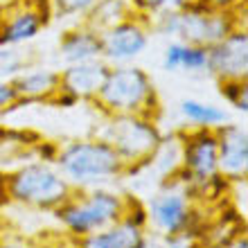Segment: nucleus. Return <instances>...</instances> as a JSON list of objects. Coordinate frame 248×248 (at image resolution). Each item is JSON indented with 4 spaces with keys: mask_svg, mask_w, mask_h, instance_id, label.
Returning <instances> with one entry per match:
<instances>
[{
    "mask_svg": "<svg viewBox=\"0 0 248 248\" xmlns=\"http://www.w3.org/2000/svg\"><path fill=\"white\" fill-rule=\"evenodd\" d=\"M208 72L217 81L248 79V32L239 27L208 47Z\"/></svg>",
    "mask_w": 248,
    "mask_h": 248,
    "instance_id": "11",
    "label": "nucleus"
},
{
    "mask_svg": "<svg viewBox=\"0 0 248 248\" xmlns=\"http://www.w3.org/2000/svg\"><path fill=\"white\" fill-rule=\"evenodd\" d=\"M54 167L70 183L72 189L104 187L126 176L122 158L102 138H81L65 142Z\"/></svg>",
    "mask_w": 248,
    "mask_h": 248,
    "instance_id": "1",
    "label": "nucleus"
},
{
    "mask_svg": "<svg viewBox=\"0 0 248 248\" xmlns=\"http://www.w3.org/2000/svg\"><path fill=\"white\" fill-rule=\"evenodd\" d=\"M219 93L239 113H248V79H226L219 81Z\"/></svg>",
    "mask_w": 248,
    "mask_h": 248,
    "instance_id": "21",
    "label": "nucleus"
},
{
    "mask_svg": "<svg viewBox=\"0 0 248 248\" xmlns=\"http://www.w3.org/2000/svg\"><path fill=\"white\" fill-rule=\"evenodd\" d=\"M52 18L47 0H18V5L7 12L5 25L0 32V47H16L30 43Z\"/></svg>",
    "mask_w": 248,
    "mask_h": 248,
    "instance_id": "10",
    "label": "nucleus"
},
{
    "mask_svg": "<svg viewBox=\"0 0 248 248\" xmlns=\"http://www.w3.org/2000/svg\"><path fill=\"white\" fill-rule=\"evenodd\" d=\"M163 68L167 72H208V47L174 41L165 47Z\"/></svg>",
    "mask_w": 248,
    "mask_h": 248,
    "instance_id": "17",
    "label": "nucleus"
},
{
    "mask_svg": "<svg viewBox=\"0 0 248 248\" xmlns=\"http://www.w3.org/2000/svg\"><path fill=\"white\" fill-rule=\"evenodd\" d=\"M12 84L16 88L20 102L32 104V102H47L59 91V70L52 68H23L12 77Z\"/></svg>",
    "mask_w": 248,
    "mask_h": 248,
    "instance_id": "16",
    "label": "nucleus"
},
{
    "mask_svg": "<svg viewBox=\"0 0 248 248\" xmlns=\"http://www.w3.org/2000/svg\"><path fill=\"white\" fill-rule=\"evenodd\" d=\"M32 244L34 248H75V239L68 237L65 232H47Z\"/></svg>",
    "mask_w": 248,
    "mask_h": 248,
    "instance_id": "27",
    "label": "nucleus"
},
{
    "mask_svg": "<svg viewBox=\"0 0 248 248\" xmlns=\"http://www.w3.org/2000/svg\"><path fill=\"white\" fill-rule=\"evenodd\" d=\"M59 57L65 65L102 59V39L88 25L70 27L59 39Z\"/></svg>",
    "mask_w": 248,
    "mask_h": 248,
    "instance_id": "15",
    "label": "nucleus"
},
{
    "mask_svg": "<svg viewBox=\"0 0 248 248\" xmlns=\"http://www.w3.org/2000/svg\"><path fill=\"white\" fill-rule=\"evenodd\" d=\"M181 115L192 129H219L226 122H230L226 108L210 104V102H201V99H183Z\"/></svg>",
    "mask_w": 248,
    "mask_h": 248,
    "instance_id": "20",
    "label": "nucleus"
},
{
    "mask_svg": "<svg viewBox=\"0 0 248 248\" xmlns=\"http://www.w3.org/2000/svg\"><path fill=\"white\" fill-rule=\"evenodd\" d=\"M106 72L108 63L102 59L65 65L63 70H59V88L75 95L79 102H95Z\"/></svg>",
    "mask_w": 248,
    "mask_h": 248,
    "instance_id": "13",
    "label": "nucleus"
},
{
    "mask_svg": "<svg viewBox=\"0 0 248 248\" xmlns=\"http://www.w3.org/2000/svg\"><path fill=\"white\" fill-rule=\"evenodd\" d=\"M97 0H47L54 18H84Z\"/></svg>",
    "mask_w": 248,
    "mask_h": 248,
    "instance_id": "22",
    "label": "nucleus"
},
{
    "mask_svg": "<svg viewBox=\"0 0 248 248\" xmlns=\"http://www.w3.org/2000/svg\"><path fill=\"white\" fill-rule=\"evenodd\" d=\"M131 16H136V9H133L131 0H97L91 7V12L84 16V25L102 34L106 30H111L113 25L131 18Z\"/></svg>",
    "mask_w": 248,
    "mask_h": 248,
    "instance_id": "19",
    "label": "nucleus"
},
{
    "mask_svg": "<svg viewBox=\"0 0 248 248\" xmlns=\"http://www.w3.org/2000/svg\"><path fill=\"white\" fill-rule=\"evenodd\" d=\"M201 2L217 12H239V7L246 5V0H201Z\"/></svg>",
    "mask_w": 248,
    "mask_h": 248,
    "instance_id": "28",
    "label": "nucleus"
},
{
    "mask_svg": "<svg viewBox=\"0 0 248 248\" xmlns=\"http://www.w3.org/2000/svg\"><path fill=\"white\" fill-rule=\"evenodd\" d=\"M50 104L59 106V108H75V106L79 104V99L75 97V95H70L68 91H63V88H59V91L54 93V97L50 99Z\"/></svg>",
    "mask_w": 248,
    "mask_h": 248,
    "instance_id": "29",
    "label": "nucleus"
},
{
    "mask_svg": "<svg viewBox=\"0 0 248 248\" xmlns=\"http://www.w3.org/2000/svg\"><path fill=\"white\" fill-rule=\"evenodd\" d=\"M93 104L111 115H144L158 118L160 113V97L151 75L140 65L124 63L108 65L104 84L99 88Z\"/></svg>",
    "mask_w": 248,
    "mask_h": 248,
    "instance_id": "2",
    "label": "nucleus"
},
{
    "mask_svg": "<svg viewBox=\"0 0 248 248\" xmlns=\"http://www.w3.org/2000/svg\"><path fill=\"white\" fill-rule=\"evenodd\" d=\"M219 147V174L230 183H244L248 176V131L244 124L226 122L215 129Z\"/></svg>",
    "mask_w": 248,
    "mask_h": 248,
    "instance_id": "12",
    "label": "nucleus"
},
{
    "mask_svg": "<svg viewBox=\"0 0 248 248\" xmlns=\"http://www.w3.org/2000/svg\"><path fill=\"white\" fill-rule=\"evenodd\" d=\"M133 9L138 16H144L147 20H151L154 16L163 12H174V9H183L189 0H131Z\"/></svg>",
    "mask_w": 248,
    "mask_h": 248,
    "instance_id": "23",
    "label": "nucleus"
},
{
    "mask_svg": "<svg viewBox=\"0 0 248 248\" xmlns=\"http://www.w3.org/2000/svg\"><path fill=\"white\" fill-rule=\"evenodd\" d=\"M147 217L151 226L163 237H167V242L199 239L205 228L199 210L192 205V199L187 196L183 185L181 187L167 185L163 192H158L147 203Z\"/></svg>",
    "mask_w": 248,
    "mask_h": 248,
    "instance_id": "6",
    "label": "nucleus"
},
{
    "mask_svg": "<svg viewBox=\"0 0 248 248\" xmlns=\"http://www.w3.org/2000/svg\"><path fill=\"white\" fill-rule=\"evenodd\" d=\"M163 248H185V246H183L181 242H170L167 246H163Z\"/></svg>",
    "mask_w": 248,
    "mask_h": 248,
    "instance_id": "34",
    "label": "nucleus"
},
{
    "mask_svg": "<svg viewBox=\"0 0 248 248\" xmlns=\"http://www.w3.org/2000/svg\"><path fill=\"white\" fill-rule=\"evenodd\" d=\"M223 248H248V235L246 232H242V235H237L232 242H228Z\"/></svg>",
    "mask_w": 248,
    "mask_h": 248,
    "instance_id": "31",
    "label": "nucleus"
},
{
    "mask_svg": "<svg viewBox=\"0 0 248 248\" xmlns=\"http://www.w3.org/2000/svg\"><path fill=\"white\" fill-rule=\"evenodd\" d=\"M2 187L9 201L25 208L54 212L72 194L70 183L59 174L54 165L25 163L2 178Z\"/></svg>",
    "mask_w": 248,
    "mask_h": 248,
    "instance_id": "4",
    "label": "nucleus"
},
{
    "mask_svg": "<svg viewBox=\"0 0 248 248\" xmlns=\"http://www.w3.org/2000/svg\"><path fill=\"white\" fill-rule=\"evenodd\" d=\"M242 232H246L244 215H237L235 210H228L217 221L205 223L203 232L199 235V242L192 244V248H223Z\"/></svg>",
    "mask_w": 248,
    "mask_h": 248,
    "instance_id": "18",
    "label": "nucleus"
},
{
    "mask_svg": "<svg viewBox=\"0 0 248 248\" xmlns=\"http://www.w3.org/2000/svg\"><path fill=\"white\" fill-rule=\"evenodd\" d=\"M16 104H20V99L16 95V88H14L12 79H0V118L12 111Z\"/></svg>",
    "mask_w": 248,
    "mask_h": 248,
    "instance_id": "26",
    "label": "nucleus"
},
{
    "mask_svg": "<svg viewBox=\"0 0 248 248\" xmlns=\"http://www.w3.org/2000/svg\"><path fill=\"white\" fill-rule=\"evenodd\" d=\"M5 18H7V12L0 7V32H2V25H5Z\"/></svg>",
    "mask_w": 248,
    "mask_h": 248,
    "instance_id": "33",
    "label": "nucleus"
},
{
    "mask_svg": "<svg viewBox=\"0 0 248 248\" xmlns=\"http://www.w3.org/2000/svg\"><path fill=\"white\" fill-rule=\"evenodd\" d=\"M126 203L129 196L108 187L72 189L68 201L61 203L52 215L61 223L65 235L79 239L120 221L124 217Z\"/></svg>",
    "mask_w": 248,
    "mask_h": 248,
    "instance_id": "3",
    "label": "nucleus"
},
{
    "mask_svg": "<svg viewBox=\"0 0 248 248\" xmlns=\"http://www.w3.org/2000/svg\"><path fill=\"white\" fill-rule=\"evenodd\" d=\"M237 14L239 12H217L201 0H189L183 9H178L176 39L192 46H215L235 30L244 27Z\"/></svg>",
    "mask_w": 248,
    "mask_h": 248,
    "instance_id": "8",
    "label": "nucleus"
},
{
    "mask_svg": "<svg viewBox=\"0 0 248 248\" xmlns=\"http://www.w3.org/2000/svg\"><path fill=\"white\" fill-rule=\"evenodd\" d=\"M59 151H61V144L54 142V140H36V142L32 144V154L36 156V160H39V163H46V165L57 163Z\"/></svg>",
    "mask_w": 248,
    "mask_h": 248,
    "instance_id": "25",
    "label": "nucleus"
},
{
    "mask_svg": "<svg viewBox=\"0 0 248 248\" xmlns=\"http://www.w3.org/2000/svg\"><path fill=\"white\" fill-rule=\"evenodd\" d=\"M95 136L106 140L115 154L122 158L126 167V176L147 167L149 158L158 149L163 140V131L156 118L144 115H111L106 118L104 126L95 131Z\"/></svg>",
    "mask_w": 248,
    "mask_h": 248,
    "instance_id": "5",
    "label": "nucleus"
},
{
    "mask_svg": "<svg viewBox=\"0 0 248 248\" xmlns=\"http://www.w3.org/2000/svg\"><path fill=\"white\" fill-rule=\"evenodd\" d=\"M181 136V171L174 178L187 196L201 194L203 185L219 174V147L215 129H189Z\"/></svg>",
    "mask_w": 248,
    "mask_h": 248,
    "instance_id": "7",
    "label": "nucleus"
},
{
    "mask_svg": "<svg viewBox=\"0 0 248 248\" xmlns=\"http://www.w3.org/2000/svg\"><path fill=\"white\" fill-rule=\"evenodd\" d=\"M75 248H151L147 230L138 228L126 219L111 223L108 228L75 239Z\"/></svg>",
    "mask_w": 248,
    "mask_h": 248,
    "instance_id": "14",
    "label": "nucleus"
},
{
    "mask_svg": "<svg viewBox=\"0 0 248 248\" xmlns=\"http://www.w3.org/2000/svg\"><path fill=\"white\" fill-rule=\"evenodd\" d=\"M0 248H34V244L27 239H7V242H0Z\"/></svg>",
    "mask_w": 248,
    "mask_h": 248,
    "instance_id": "30",
    "label": "nucleus"
},
{
    "mask_svg": "<svg viewBox=\"0 0 248 248\" xmlns=\"http://www.w3.org/2000/svg\"><path fill=\"white\" fill-rule=\"evenodd\" d=\"M23 68H27L25 59L14 47H0V79L16 77Z\"/></svg>",
    "mask_w": 248,
    "mask_h": 248,
    "instance_id": "24",
    "label": "nucleus"
},
{
    "mask_svg": "<svg viewBox=\"0 0 248 248\" xmlns=\"http://www.w3.org/2000/svg\"><path fill=\"white\" fill-rule=\"evenodd\" d=\"M149 34L151 25L144 16H131L122 20L111 30L99 34L102 39V61L108 65H124L133 63L136 57L147 50L149 46Z\"/></svg>",
    "mask_w": 248,
    "mask_h": 248,
    "instance_id": "9",
    "label": "nucleus"
},
{
    "mask_svg": "<svg viewBox=\"0 0 248 248\" xmlns=\"http://www.w3.org/2000/svg\"><path fill=\"white\" fill-rule=\"evenodd\" d=\"M16 5H18V0H0V7H2L5 12H9V9L16 7Z\"/></svg>",
    "mask_w": 248,
    "mask_h": 248,
    "instance_id": "32",
    "label": "nucleus"
}]
</instances>
